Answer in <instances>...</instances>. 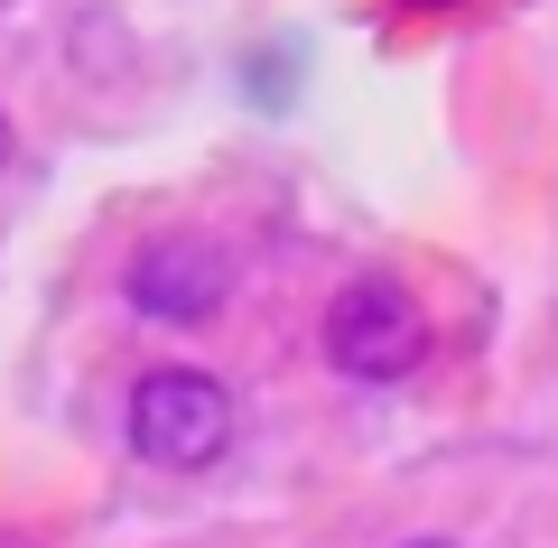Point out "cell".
Listing matches in <instances>:
<instances>
[{"label":"cell","instance_id":"1","mask_svg":"<svg viewBox=\"0 0 558 548\" xmlns=\"http://www.w3.org/2000/svg\"><path fill=\"white\" fill-rule=\"evenodd\" d=\"M223 447H233V400H223L215 373L159 363V373L131 381V455H149L168 474H205Z\"/></svg>","mask_w":558,"mask_h":548},{"label":"cell","instance_id":"2","mask_svg":"<svg viewBox=\"0 0 558 548\" xmlns=\"http://www.w3.org/2000/svg\"><path fill=\"white\" fill-rule=\"evenodd\" d=\"M326 353L344 381H410L428 363V316L400 279H354L326 307Z\"/></svg>","mask_w":558,"mask_h":548},{"label":"cell","instance_id":"3","mask_svg":"<svg viewBox=\"0 0 558 548\" xmlns=\"http://www.w3.org/2000/svg\"><path fill=\"white\" fill-rule=\"evenodd\" d=\"M121 297H131L149 326H215L223 297H233V260L205 233H149L121 270Z\"/></svg>","mask_w":558,"mask_h":548},{"label":"cell","instance_id":"4","mask_svg":"<svg viewBox=\"0 0 558 548\" xmlns=\"http://www.w3.org/2000/svg\"><path fill=\"white\" fill-rule=\"evenodd\" d=\"M410 548H457V539H410Z\"/></svg>","mask_w":558,"mask_h":548},{"label":"cell","instance_id":"5","mask_svg":"<svg viewBox=\"0 0 558 548\" xmlns=\"http://www.w3.org/2000/svg\"><path fill=\"white\" fill-rule=\"evenodd\" d=\"M0 158H10V121H0Z\"/></svg>","mask_w":558,"mask_h":548}]
</instances>
